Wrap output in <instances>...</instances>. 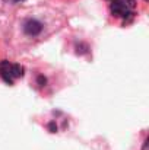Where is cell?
<instances>
[{
    "mask_svg": "<svg viewBox=\"0 0 149 150\" xmlns=\"http://www.w3.org/2000/svg\"><path fill=\"white\" fill-rule=\"evenodd\" d=\"M111 1H113V0H111Z\"/></svg>",
    "mask_w": 149,
    "mask_h": 150,
    "instance_id": "52a82bcc",
    "label": "cell"
},
{
    "mask_svg": "<svg viewBox=\"0 0 149 150\" xmlns=\"http://www.w3.org/2000/svg\"><path fill=\"white\" fill-rule=\"evenodd\" d=\"M146 147H148V140H145V143H143V150H146Z\"/></svg>",
    "mask_w": 149,
    "mask_h": 150,
    "instance_id": "5b68a950",
    "label": "cell"
},
{
    "mask_svg": "<svg viewBox=\"0 0 149 150\" xmlns=\"http://www.w3.org/2000/svg\"><path fill=\"white\" fill-rule=\"evenodd\" d=\"M6 3H21V1H24V0H4Z\"/></svg>",
    "mask_w": 149,
    "mask_h": 150,
    "instance_id": "277c9868",
    "label": "cell"
},
{
    "mask_svg": "<svg viewBox=\"0 0 149 150\" xmlns=\"http://www.w3.org/2000/svg\"><path fill=\"white\" fill-rule=\"evenodd\" d=\"M24 67L18 63H12L7 60L0 61V77L7 85H13L18 79H21L24 76Z\"/></svg>",
    "mask_w": 149,
    "mask_h": 150,
    "instance_id": "6da1fadb",
    "label": "cell"
},
{
    "mask_svg": "<svg viewBox=\"0 0 149 150\" xmlns=\"http://www.w3.org/2000/svg\"><path fill=\"white\" fill-rule=\"evenodd\" d=\"M145 1H148V0H145Z\"/></svg>",
    "mask_w": 149,
    "mask_h": 150,
    "instance_id": "8992f818",
    "label": "cell"
},
{
    "mask_svg": "<svg viewBox=\"0 0 149 150\" xmlns=\"http://www.w3.org/2000/svg\"><path fill=\"white\" fill-rule=\"evenodd\" d=\"M135 7H136L135 0H113L110 10L115 18L127 19L135 15Z\"/></svg>",
    "mask_w": 149,
    "mask_h": 150,
    "instance_id": "7a4b0ae2",
    "label": "cell"
},
{
    "mask_svg": "<svg viewBox=\"0 0 149 150\" xmlns=\"http://www.w3.org/2000/svg\"><path fill=\"white\" fill-rule=\"evenodd\" d=\"M41 31H43V23L38 22V21H35V19H28L24 23V32L26 35H29V37H35Z\"/></svg>",
    "mask_w": 149,
    "mask_h": 150,
    "instance_id": "3957f363",
    "label": "cell"
}]
</instances>
